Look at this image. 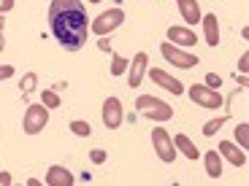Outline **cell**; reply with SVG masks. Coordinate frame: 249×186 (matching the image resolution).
Listing matches in <instances>:
<instances>
[{"label": "cell", "mask_w": 249, "mask_h": 186, "mask_svg": "<svg viewBox=\"0 0 249 186\" xmlns=\"http://www.w3.org/2000/svg\"><path fill=\"white\" fill-rule=\"evenodd\" d=\"M238 70H241V73L249 70V54H241V60H238Z\"/></svg>", "instance_id": "4316f807"}, {"label": "cell", "mask_w": 249, "mask_h": 186, "mask_svg": "<svg viewBox=\"0 0 249 186\" xmlns=\"http://www.w3.org/2000/svg\"><path fill=\"white\" fill-rule=\"evenodd\" d=\"M71 132L79 138H89L92 135V127H89V122H81V119H76V122H71Z\"/></svg>", "instance_id": "d6986e66"}, {"label": "cell", "mask_w": 249, "mask_h": 186, "mask_svg": "<svg viewBox=\"0 0 249 186\" xmlns=\"http://www.w3.org/2000/svg\"><path fill=\"white\" fill-rule=\"evenodd\" d=\"M14 8V0H0V14H6Z\"/></svg>", "instance_id": "f1b7e54d"}, {"label": "cell", "mask_w": 249, "mask_h": 186, "mask_svg": "<svg viewBox=\"0 0 249 186\" xmlns=\"http://www.w3.org/2000/svg\"><path fill=\"white\" fill-rule=\"evenodd\" d=\"M122 22H124V11L122 8H111V11H103L92 25H89V32H95V35L103 38V35H108V32L117 30Z\"/></svg>", "instance_id": "277c9868"}, {"label": "cell", "mask_w": 249, "mask_h": 186, "mask_svg": "<svg viewBox=\"0 0 249 186\" xmlns=\"http://www.w3.org/2000/svg\"><path fill=\"white\" fill-rule=\"evenodd\" d=\"M3 27H6V16H3V14H0V30H3Z\"/></svg>", "instance_id": "1f68e13d"}, {"label": "cell", "mask_w": 249, "mask_h": 186, "mask_svg": "<svg viewBox=\"0 0 249 186\" xmlns=\"http://www.w3.org/2000/svg\"><path fill=\"white\" fill-rule=\"evenodd\" d=\"M190 100L198 103L200 108H222V94L212 87H203V84H193V87L187 89Z\"/></svg>", "instance_id": "8992f818"}, {"label": "cell", "mask_w": 249, "mask_h": 186, "mask_svg": "<svg viewBox=\"0 0 249 186\" xmlns=\"http://www.w3.org/2000/svg\"><path fill=\"white\" fill-rule=\"evenodd\" d=\"M160 54L165 57V62H171V65H176V68H181V70H190V68L198 65V57L184 51V49H179V46H174L171 41L168 44H160Z\"/></svg>", "instance_id": "5b68a950"}, {"label": "cell", "mask_w": 249, "mask_h": 186, "mask_svg": "<svg viewBox=\"0 0 249 186\" xmlns=\"http://www.w3.org/2000/svg\"><path fill=\"white\" fill-rule=\"evenodd\" d=\"M6 49V38H3V30H0V51Z\"/></svg>", "instance_id": "4dcf8cb0"}, {"label": "cell", "mask_w": 249, "mask_h": 186, "mask_svg": "<svg viewBox=\"0 0 249 186\" xmlns=\"http://www.w3.org/2000/svg\"><path fill=\"white\" fill-rule=\"evenodd\" d=\"M136 108L146 119H152V122H168V119H174V108H171L165 100L152 97V94H141V97L136 100Z\"/></svg>", "instance_id": "7a4b0ae2"}, {"label": "cell", "mask_w": 249, "mask_h": 186, "mask_svg": "<svg viewBox=\"0 0 249 186\" xmlns=\"http://www.w3.org/2000/svg\"><path fill=\"white\" fill-rule=\"evenodd\" d=\"M200 25H203L206 44L217 49L219 46V19H217V14H206V16H200Z\"/></svg>", "instance_id": "5bb4252c"}, {"label": "cell", "mask_w": 249, "mask_h": 186, "mask_svg": "<svg viewBox=\"0 0 249 186\" xmlns=\"http://www.w3.org/2000/svg\"><path fill=\"white\" fill-rule=\"evenodd\" d=\"M46 124H49V108H46L44 103L27 106L25 119H22V130H25V135H38Z\"/></svg>", "instance_id": "3957f363"}, {"label": "cell", "mask_w": 249, "mask_h": 186, "mask_svg": "<svg viewBox=\"0 0 249 186\" xmlns=\"http://www.w3.org/2000/svg\"><path fill=\"white\" fill-rule=\"evenodd\" d=\"M98 49H100V51H111V41H108V38L103 35V38L98 41Z\"/></svg>", "instance_id": "83f0119b"}, {"label": "cell", "mask_w": 249, "mask_h": 186, "mask_svg": "<svg viewBox=\"0 0 249 186\" xmlns=\"http://www.w3.org/2000/svg\"><path fill=\"white\" fill-rule=\"evenodd\" d=\"M174 146H176V151H181L187 159H193V162L198 159V154H200V151L195 149V143L190 140L187 135H176V138H174Z\"/></svg>", "instance_id": "e0dca14e"}, {"label": "cell", "mask_w": 249, "mask_h": 186, "mask_svg": "<svg viewBox=\"0 0 249 186\" xmlns=\"http://www.w3.org/2000/svg\"><path fill=\"white\" fill-rule=\"evenodd\" d=\"M49 30L62 49L79 51L87 44V35H89V16L84 3L81 0H52Z\"/></svg>", "instance_id": "6da1fadb"}, {"label": "cell", "mask_w": 249, "mask_h": 186, "mask_svg": "<svg viewBox=\"0 0 249 186\" xmlns=\"http://www.w3.org/2000/svg\"><path fill=\"white\" fill-rule=\"evenodd\" d=\"M203 165H206V175H209V178H219V175H222V156H219L217 149L206 151Z\"/></svg>", "instance_id": "2e32d148"}, {"label": "cell", "mask_w": 249, "mask_h": 186, "mask_svg": "<svg viewBox=\"0 0 249 186\" xmlns=\"http://www.w3.org/2000/svg\"><path fill=\"white\" fill-rule=\"evenodd\" d=\"M217 151H219V156H225V159L231 162L233 168H244V165H247V154H244V149H241V146H236V143L222 140L217 146Z\"/></svg>", "instance_id": "30bf717a"}, {"label": "cell", "mask_w": 249, "mask_h": 186, "mask_svg": "<svg viewBox=\"0 0 249 186\" xmlns=\"http://www.w3.org/2000/svg\"><path fill=\"white\" fill-rule=\"evenodd\" d=\"M106 151H103V149H92V151H89V159H92L95 162V165H103V162H106Z\"/></svg>", "instance_id": "cb8c5ba5"}, {"label": "cell", "mask_w": 249, "mask_h": 186, "mask_svg": "<svg viewBox=\"0 0 249 186\" xmlns=\"http://www.w3.org/2000/svg\"><path fill=\"white\" fill-rule=\"evenodd\" d=\"M176 6H179V14H181V19H184L187 25H198L200 16H203L198 0H176Z\"/></svg>", "instance_id": "9a60e30c"}, {"label": "cell", "mask_w": 249, "mask_h": 186, "mask_svg": "<svg viewBox=\"0 0 249 186\" xmlns=\"http://www.w3.org/2000/svg\"><path fill=\"white\" fill-rule=\"evenodd\" d=\"M152 146H155L157 156H160L162 162H174L176 159V146H174V138L168 135V130H162V127H157V130H152Z\"/></svg>", "instance_id": "52a82bcc"}, {"label": "cell", "mask_w": 249, "mask_h": 186, "mask_svg": "<svg viewBox=\"0 0 249 186\" xmlns=\"http://www.w3.org/2000/svg\"><path fill=\"white\" fill-rule=\"evenodd\" d=\"M73 173L68 168H62V165H52L46 170V186H73Z\"/></svg>", "instance_id": "4fadbf2b"}, {"label": "cell", "mask_w": 249, "mask_h": 186, "mask_svg": "<svg viewBox=\"0 0 249 186\" xmlns=\"http://www.w3.org/2000/svg\"><path fill=\"white\" fill-rule=\"evenodd\" d=\"M36 84H38V76L36 73H27L25 78H22V84H19V87H22V94H30L33 89H36Z\"/></svg>", "instance_id": "603a6c76"}, {"label": "cell", "mask_w": 249, "mask_h": 186, "mask_svg": "<svg viewBox=\"0 0 249 186\" xmlns=\"http://www.w3.org/2000/svg\"><path fill=\"white\" fill-rule=\"evenodd\" d=\"M11 76H14V68H11V65H0V81L11 78Z\"/></svg>", "instance_id": "484cf974"}, {"label": "cell", "mask_w": 249, "mask_h": 186, "mask_svg": "<svg viewBox=\"0 0 249 186\" xmlns=\"http://www.w3.org/2000/svg\"><path fill=\"white\" fill-rule=\"evenodd\" d=\"M41 103L46 108H60V94H57V89H44L41 92Z\"/></svg>", "instance_id": "ffe728a7"}, {"label": "cell", "mask_w": 249, "mask_h": 186, "mask_svg": "<svg viewBox=\"0 0 249 186\" xmlns=\"http://www.w3.org/2000/svg\"><path fill=\"white\" fill-rule=\"evenodd\" d=\"M146 65H149V57L143 54V51H138V54L133 57V62L127 65V68H130V78H127V87H130V89L141 87L143 73H146Z\"/></svg>", "instance_id": "8fae6325"}, {"label": "cell", "mask_w": 249, "mask_h": 186, "mask_svg": "<svg viewBox=\"0 0 249 186\" xmlns=\"http://www.w3.org/2000/svg\"><path fill=\"white\" fill-rule=\"evenodd\" d=\"M228 119H231V116L225 113V116H217V119H212V122H206V124H203V135H206V138H214V135L219 132V127H222Z\"/></svg>", "instance_id": "ac0fdd59"}, {"label": "cell", "mask_w": 249, "mask_h": 186, "mask_svg": "<svg viewBox=\"0 0 249 186\" xmlns=\"http://www.w3.org/2000/svg\"><path fill=\"white\" fill-rule=\"evenodd\" d=\"M127 65H130V62L124 60V57L111 54V76H122V73H127Z\"/></svg>", "instance_id": "44dd1931"}, {"label": "cell", "mask_w": 249, "mask_h": 186, "mask_svg": "<svg viewBox=\"0 0 249 186\" xmlns=\"http://www.w3.org/2000/svg\"><path fill=\"white\" fill-rule=\"evenodd\" d=\"M168 41L179 49H193L198 44V35L190 27H168Z\"/></svg>", "instance_id": "9c48e42d"}, {"label": "cell", "mask_w": 249, "mask_h": 186, "mask_svg": "<svg viewBox=\"0 0 249 186\" xmlns=\"http://www.w3.org/2000/svg\"><path fill=\"white\" fill-rule=\"evenodd\" d=\"M236 140H238V146L247 151V146H249V124H247V122H241V124L236 127Z\"/></svg>", "instance_id": "7402d4cb"}, {"label": "cell", "mask_w": 249, "mask_h": 186, "mask_svg": "<svg viewBox=\"0 0 249 186\" xmlns=\"http://www.w3.org/2000/svg\"><path fill=\"white\" fill-rule=\"evenodd\" d=\"M8 184H11V173L3 170V173H0V186H8Z\"/></svg>", "instance_id": "f546056e"}, {"label": "cell", "mask_w": 249, "mask_h": 186, "mask_svg": "<svg viewBox=\"0 0 249 186\" xmlns=\"http://www.w3.org/2000/svg\"><path fill=\"white\" fill-rule=\"evenodd\" d=\"M89 3H100V0H89Z\"/></svg>", "instance_id": "d6a6232c"}, {"label": "cell", "mask_w": 249, "mask_h": 186, "mask_svg": "<svg viewBox=\"0 0 249 186\" xmlns=\"http://www.w3.org/2000/svg\"><path fill=\"white\" fill-rule=\"evenodd\" d=\"M122 122H124V113H122L119 97H106V103H103V124L108 130H117Z\"/></svg>", "instance_id": "ba28073f"}, {"label": "cell", "mask_w": 249, "mask_h": 186, "mask_svg": "<svg viewBox=\"0 0 249 186\" xmlns=\"http://www.w3.org/2000/svg\"><path fill=\"white\" fill-rule=\"evenodd\" d=\"M149 76H152V81H155L157 87H162L165 92H174V94H181V92H184V87H181V81H179V78H174L171 73H165V70L152 68V70H149Z\"/></svg>", "instance_id": "7c38bea8"}, {"label": "cell", "mask_w": 249, "mask_h": 186, "mask_svg": "<svg viewBox=\"0 0 249 186\" xmlns=\"http://www.w3.org/2000/svg\"><path fill=\"white\" fill-rule=\"evenodd\" d=\"M206 87H212V89H219V87H222V78H219L217 73H209V76H206Z\"/></svg>", "instance_id": "d4e9b609"}]
</instances>
